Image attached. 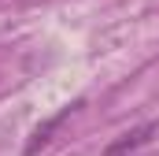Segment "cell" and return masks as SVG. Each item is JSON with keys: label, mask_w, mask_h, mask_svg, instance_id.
Instances as JSON below:
<instances>
[{"label": "cell", "mask_w": 159, "mask_h": 156, "mask_svg": "<svg viewBox=\"0 0 159 156\" xmlns=\"http://www.w3.org/2000/svg\"><path fill=\"white\" fill-rule=\"evenodd\" d=\"M81 104H85V100H74V104H67V108H59L56 115H48V119H44V123L37 126V130L30 134V141H26V149H22V156H37L41 149H44V145H48V141L56 138V130H59V126H63L67 119L74 115V112L81 108Z\"/></svg>", "instance_id": "cell-1"}, {"label": "cell", "mask_w": 159, "mask_h": 156, "mask_svg": "<svg viewBox=\"0 0 159 156\" xmlns=\"http://www.w3.org/2000/svg\"><path fill=\"white\" fill-rule=\"evenodd\" d=\"M156 134H159L156 123H141V126H133V130L119 134V141H111V145L104 149V156H133L137 149H144V145H148Z\"/></svg>", "instance_id": "cell-2"}]
</instances>
